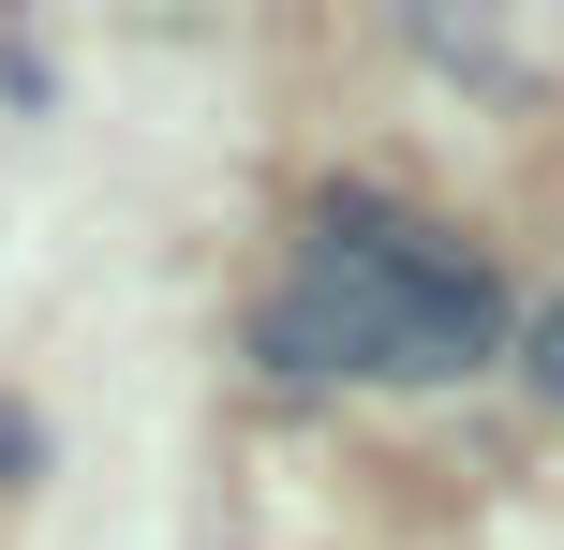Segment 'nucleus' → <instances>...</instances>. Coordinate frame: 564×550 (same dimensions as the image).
<instances>
[{
  "instance_id": "1",
  "label": "nucleus",
  "mask_w": 564,
  "mask_h": 550,
  "mask_svg": "<svg viewBox=\"0 0 564 550\" xmlns=\"http://www.w3.org/2000/svg\"><path fill=\"white\" fill-rule=\"evenodd\" d=\"M490 357H506V283L387 194H327L312 254L253 313L268 387H341V373L357 387H446V373H490Z\"/></svg>"
},
{
  "instance_id": "2",
  "label": "nucleus",
  "mask_w": 564,
  "mask_h": 550,
  "mask_svg": "<svg viewBox=\"0 0 564 550\" xmlns=\"http://www.w3.org/2000/svg\"><path fill=\"white\" fill-rule=\"evenodd\" d=\"M520 357H535V387H550V402H564V298H550V313H535V343H520Z\"/></svg>"
},
{
  "instance_id": "3",
  "label": "nucleus",
  "mask_w": 564,
  "mask_h": 550,
  "mask_svg": "<svg viewBox=\"0 0 564 550\" xmlns=\"http://www.w3.org/2000/svg\"><path fill=\"white\" fill-rule=\"evenodd\" d=\"M0 492H30V402H0Z\"/></svg>"
}]
</instances>
